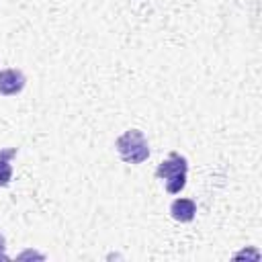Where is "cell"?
<instances>
[{
    "mask_svg": "<svg viewBox=\"0 0 262 262\" xmlns=\"http://www.w3.org/2000/svg\"><path fill=\"white\" fill-rule=\"evenodd\" d=\"M115 147L127 164H141L149 158V143L139 129H129L117 137Z\"/></svg>",
    "mask_w": 262,
    "mask_h": 262,
    "instance_id": "cell-1",
    "label": "cell"
},
{
    "mask_svg": "<svg viewBox=\"0 0 262 262\" xmlns=\"http://www.w3.org/2000/svg\"><path fill=\"white\" fill-rule=\"evenodd\" d=\"M186 170H188V164H186V158H182L180 154L172 151L168 156V160H164L158 170H156V176L164 180L166 184V190L176 194L184 188L186 184Z\"/></svg>",
    "mask_w": 262,
    "mask_h": 262,
    "instance_id": "cell-2",
    "label": "cell"
},
{
    "mask_svg": "<svg viewBox=\"0 0 262 262\" xmlns=\"http://www.w3.org/2000/svg\"><path fill=\"white\" fill-rule=\"evenodd\" d=\"M25 74L20 70H2L0 72V94L2 96H14L25 88Z\"/></svg>",
    "mask_w": 262,
    "mask_h": 262,
    "instance_id": "cell-3",
    "label": "cell"
},
{
    "mask_svg": "<svg viewBox=\"0 0 262 262\" xmlns=\"http://www.w3.org/2000/svg\"><path fill=\"white\" fill-rule=\"evenodd\" d=\"M170 213L176 221L180 223H188L194 219V213H196V205L194 201L190 199H176L172 205H170Z\"/></svg>",
    "mask_w": 262,
    "mask_h": 262,
    "instance_id": "cell-4",
    "label": "cell"
},
{
    "mask_svg": "<svg viewBox=\"0 0 262 262\" xmlns=\"http://www.w3.org/2000/svg\"><path fill=\"white\" fill-rule=\"evenodd\" d=\"M16 149H8V151H2L0 154V186H6L12 178V166L8 162L10 156H14Z\"/></svg>",
    "mask_w": 262,
    "mask_h": 262,
    "instance_id": "cell-5",
    "label": "cell"
},
{
    "mask_svg": "<svg viewBox=\"0 0 262 262\" xmlns=\"http://www.w3.org/2000/svg\"><path fill=\"white\" fill-rule=\"evenodd\" d=\"M4 248H6V246H4V237L0 235V258H4V260H6V254H4Z\"/></svg>",
    "mask_w": 262,
    "mask_h": 262,
    "instance_id": "cell-6",
    "label": "cell"
}]
</instances>
